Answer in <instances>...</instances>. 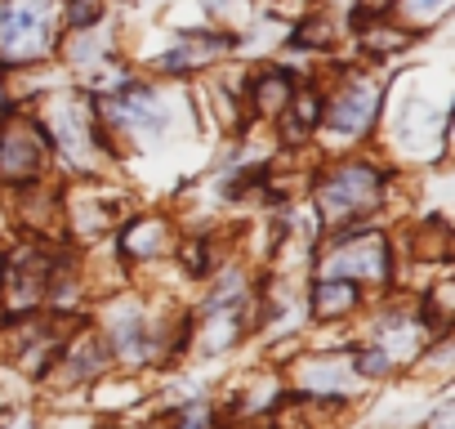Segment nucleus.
<instances>
[{"instance_id":"nucleus-3","label":"nucleus","mask_w":455,"mask_h":429,"mask_svg":"<svg viewBox=\"0 0 455 429\" xmlns=\"http://www.w3.org/2000/svg\"><path fill=\"white\" fill-rule=\"evenodd\" d=\"M322 273L331 278H371V282H384L388 278V242L379 233H353L344 247H335L326 260H322Z\"/></svg>"},{"instance_id":"nucleus-15","label":"nucleus","mask_w":455,"mask_h":429,"mask_svg":"<svg viewBox=\"0 0 455 429\" xmlns=\"http://www.w3.org/2000/svg\"><path fill=\"white\" fill-rule=\"evenodd\" d=\"M170 420H179V425H210L214 411L210 407H179V411H170Z\"/></svg>"},{"instance_id":"nucleus-5","label":"nucleus","mask_w":455,"mask_h":429,"mask_svg":"<svg viewBox=\"0 0 455 429\" xmlns=\"http://www.w3.org/2000/svg\"><path fill=\"white\" fill-rule=\"evenodd\" d=\"M50 125H54V143L76 161V166H90L99 161L90 148L99 143V112H90L85 103L76 99H59L54 112H50Z\"/></svg>"},{"instance_id":"nucleus-1","label":"nucleus","mask_w":455,"mask_h":429,"mask_svg":"<svg viewBox=\"0 0 455 429\" xmlns=\"http://www.w3.org/2000/svg\"><path fill=\"white\" fill-rule=\"evenodd\" d=\"M50 0H0V63H36L50 54Z\"/></svg>"},{"instance_id":"nucleus-11","label":"nucleus","mask_w":455,"mask_h":429,"mask_svg":"<svg viewBox=\"0 0 455 429\" xmlns=\"http://www.w3.org/2000/svg\"><path fill=\"white\" fill-rule=\"evenodd\" d=\"M251 99H255V108L264 117H282L295 103V77L291 72H264V77H255Z\"/></svg>"},{"instance_id":"nucleus-7","label":"nucleus","mask_w":455,"mask_h":429,"mask_svg":"<svg viewBox=\"0 0 455 429\" xmlns=\"http://www.w3.org/2000/svg\"><path fill=\"white\" fill-rule=\"evenodd\" d=\"M45 148H50L45 130H36V125H28V121L5 125V130H0V174H5V179H28V174H36L41 161H45Z\"/></svg>"},{"instance_id":"nucleus-17","label":"nucleus","mask_w":455,"mask_h":429,"mask_svg":"<svg viewBox=\"0 0 455 429\" xmlns=\"http://www.w3.org/2000/svg\"><path fill=\"white\" fill-rule=\"evenodd\" d=\"M0 117H10V99H5V90H0Z\"/></svg>"},{"instance_id":"nucleus-14","label":"nucleus","mask_w":455,"mask_h":429,"mask_svg":"<svg viewBox=\"0 0 455 429\" xmlns=\"http://www.w3.org/2000/svg\"><path fill=\"white\" fill-rule=\"evenodd\" d=\"M397 5H402V14H406L411 23L428 28V23H437V19L451 10V0H397Z\"/></svg>"},{"instance_id":"nucleus-8","label":"nucleus","mask_w":455,"mask_h":429,"mask_svg":"<svg viewBox=\"0 0 455 429\" xmlns=\"http://www.w3.org/2000/svg\"><path fill=\"white\" fill-rule=\"evenodd\" d=\"M362 380V371L353 367V358H304L299 362V389L313 398H348V389Z\"/></svg>"},{"instance_id":"nucleus-9","label":"nucleus","mask_w":455,"mask_h":429,"mask_svg":"<svg viewBox=\"0 0 455 429\" xmlns=\"http://www.w3.org/2000/svg\"><path fill=\"white\" fill-rule=\"evenodd\" d=\"M228 50H233V41H228V36H214V32H188V36H179V41L161 54V72H170V77H188V72L214 63V59L228 54Z\"/></svg>"},{"instance_id":"nucleus-10","label":"nucleus","mask_w":455,"mask_h":429,"mask_svg":"<svg viewBox=\"0 0 455 429\" xmlns=\"http://www.w3.org/2000/svg\"><path fill=\"white\" fill-rule=\"evenodd\" d=\"M353 304H357V282H353V278H331V273H322V282H317L313 295H308V309H313V318H322V322L344 318Z\"/></svg>"},{"instance_id":"nucleus-4","label":"nucleus","mask_w":455,"mask_h":429,"mask_svg":"<svg viewBox=\"0 0 455 429\" xmlns=\"http://www.w3.org/2000/svg\"><path fill=\"white\" fill-rule=\"evenodd\" d=\"M103 108H108L112 121H125V125L139 130V134H161V130L170 125V112H165L161 94H156L152 85H143V81H121Z\"/></svg>"},{"instance_id":"nucleus-2","label":"nucleus","mask_w":455,"mask_h":429,"mask_svg":"<svg viewBox=\"0 0 455 429\" xmlns=\"http://www.w3.org/2000/svg\"><path fill=\"white\" fill-rule=\"evenodd\" d=\"M384 197V174L375 166H362V161H348V166H335L322 183H317V206L331 224H348L357 214H371Z\"/></svg>"},{"instance_id":"nucleus-16","label":"nucleus","mask_w":455,"mask_h":429,"mask_svg":"<svg viewBox=\"0 0 455 429\" xmlns=\"http://www.w3.org/2000/svg\"><path fill=\"white\" fill-rule=\"evenodd\" d=\"M237 5H242V0H205L210 14H228V10H237Z\"/></svg>"},{"instance_id":"nucleus-18","label":"nucleus","mask_w":455,"mask_h":429,"mask_svg":"<svg viewBox=\"0 0 455 429\" xmlns=\"http://www.w3.org/2000/svg\"><path fill=\"white\" fill-rule=\"evenodd\" d=\"M0 287H5V255H0Z\"/></svg>"},{"instance_id":"nucleus-12","label":"nucleus","mask_w":455,"mask_h":429,"mask_svg":"<svg viewBox=\"0 0 455 429\" xmlns=\"http://www.w3.org/2000/svg\"><path fill=\"white\" fill-rule=\"evenodd\" d=\"M170 247V224L165 220H134L125 233V255L134 260H156Z\"/></svg>"},{"instance_id":"nucleus-6","label":"nucleus","mask_w":455,"mask_h":429,"mask_svg":"<svg viewBox=\"0 0 455 429\" xmlns=\"http://www.w3.org/2000/svg\"><path fill=\"white\" fill-rule=\"evenodd\" d=\"M375 108H379V90L375 85H366V81H348L322 112H326V125L335 130V134H348V139H357V134H366L371 130V121H375Z\"/></svg>"},{"instance_id":"nucleus-13","label":"nucleus","mask_w":455,"mask_h":429,"mask_svg":"<svg viewBox=\"0 0 455 429\" xmlns=\"http://www.w3.org/2000/svg\"><path fill=\"white\" fill-rule=\"evenodd\" d=\"M103 358H108V340H81L72 353H63V380H85V376H94L99 367H103Z\"/></svg>"}]
</instances>
